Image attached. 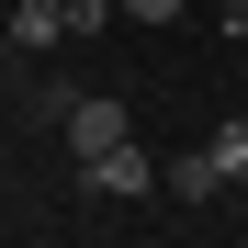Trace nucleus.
Wrapping results in <instances>:
<instances>
[{
	"mask_svg": "<svg viewBox=\"0 0 248 248\" xmlns=\"http://www.w3.org/2000/svg\"><path fill=\"white\" fill-rule=\"evenodd\" d=\"M79 192H91V203H147V192H158V158L124 136V147H102V158H79Z\"/></svg>",
	"mask_w": 248,
	"mask_h": 248,
	"instance_id": "1",
	"label": "nucleus"
},
{
	"mask_svg": "<svg viewBox=\"0 0 248 248\" xmlns=\"http://www.w3.org/2000/svg\"><path fill=\"white\" fill-rule=\"evenodd\" d=\"M57 124H68V158H102V147H124V136H136V113H124L113 91H79V102H57Z\"/></svg>",
	"mask_w": 248,
	"mask_h": 248,
	"instance_id": "2",
	"label": "nucleus"
},
{
	"mask_svg": "<svg viewBox=\"0 0 248 248\" xmlns=\"http://www.w3.org/2000/svg\"><path fill=\"white\" fill-rule=\"evenodd\" d=\"M12 46H68V0H12Z\"/></svg>",
	"mask_w": 248,
	"mask_h": 248,
	"instance_id": "3",
	"label": "nucleus"
},
{
	"mask_svg": "<svg viewBox=\"0 0 248 248\" xmlns=\"http://www.w3.org/2000/svg\"><path fill=\"white\" fill-rule=\"evenodd\" d=\"M226 192V170H215V147H192V158H170V203H215Z\"/></svg>",
	"mask_w": 248,
	"mask_h": 248,
	"instance_id": "4",
	"label": "nucleus"
},
{
	"mask_svg": "<svg viewBox=\"0 0 248 248\" xmlns=\"http://www.w3.org/2000/svg\"><path fill=\"white\" fill-rule=\"evenodd\" d=\"M215 170H226V181H248V124H215Z\"/></svg>",
	"mask_w": 248,
	"mask_h": 248,
	"instance_id": "5",
	"label": "nucleus"
},
{
	"mask_svg": "<svg viewBox=\"0 0 248 248\" xmlns=\"http://www.w3.org/2000/svg\"><path fill=\"white\" fill-rule=\"evenodd\" d=\"M113 12H124V23H147V34H158V23H181V12H192V0H113Z\"/></svg>",
	"mask_w": 248,
	"mask_h": 248,
	"instance_id": "6",
	"label": "nucleus"
},
{
	"mask_svg": "<svg viewBox=\"0 0 248 248\" xmlns=\"http://www.w3.org/2000/svg\"><path fill=\"white\" fill-rule=\"evenodd\" d=\"M226 23H248V0H226Z\"/></svg>",
	"mask_w": 248,
	"mask_h": 248,
	"instance_id": "7",
	"label": "nucleus"
},
{
	"mask_svg": "<svg viewBox=\"0 0 248 248\" xmlns=\"http://www.w3.org/2000/svg\"><path fill=\"white\" fill-rule=\"evenodd\" d=\"M237 34H248V23H237Z\"/></svg>",
	"mask_w": 248,
	"mask_h": 248,
	"instance_id": "8",
	"label": "nucleus"
}]
</instances>
